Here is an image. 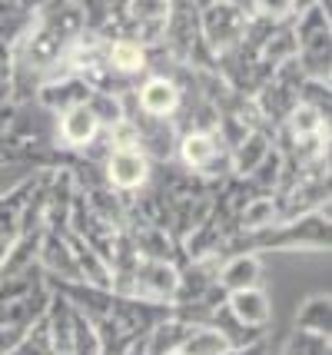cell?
I'll use <instances>...</instances> for the list:
<instances>
[{
	"mask_svg": "<svg viewBox=\"0 0 332 355\" xmlns=\"http://www.w3.org/2000/svg\"><path fill=\"white\" fill-rule=\"evenodd\" d=\"M266 249H279V252H292V249L329 252V206L292 219H276V223L259 226V230L233 232L226 249H222V256L226 252H266Z\"/></svg>",
	"mask_w": 332,
	"mask_h": 355,
	"instance_id": "cell-1",
	"label": "cell"
},
{
	"mask_svg": "<svg viewBox=\"0 0 332 355\" xmlns=\"http://www.w3.org/2000/svg\"><path fill=\"white\" fill-rule=\"evenodd\" d=\"M176 156L183 170L203 176L209 183H220L233 176V150L220 137V130H186L176 139Z\"/></svg>",
	"mask_w": 332,
	"mask_h": 355,
	"instance_id": "cell-2",
	"label": "cell"
},
{
	"mask_svg": "<svg viewBox=\"0 0 332 355\" xmlns=\"http://www.w3.org/2000/svg\"><path fill=\"white\" fill-rule=\"evenodd\" d=\"M246 20H250V14L226 3V0H209L200 7V33H203V44L213 53V60L243 40Z\"/></svg>",
	"mask_w": 332,
	"mask_h": 355,
	"instance_id": "cell-3",
	"label": "cell"
},
{
	"mask_svg": "<svg viewBox=\"0 0 332 355\" xmlns=\"http://www.w3.org/2000/svg\"><path fill=\"white\" fill-rule=\"evenodd\" d=\"M176 67L170 73H150V77L137 83L133 90H127L123 96L130 100V107L140 110L143 116H157V120H173L180 103H183V83L176 77Z\"/></svg>",
	"mask_w": 332,
	"mask_h": 355,
	"instance_id": "cell-4",
	"label": "cell"
},
{
	"mask_svg": "<svg viewBox=\"0 0 332 355\" xmlns=\"http://www.w3.org/2000/svg\"><path fill=\"white\" fill-rule=\"evenodd\" d=\"M103 176L113 193H120L123 200H130L133 193H140L143 186L153 176V163L143 150H110L103 156Z\"/></svg>",
	"mask_w": 332,
	"mask_h": 355,
	"instance_id": "cell-5",
	"label": "cell"
},
{
	"mask_svg": "<svg viewBox=\"0 0 332 355\" xmlns=\"http://www.w3.org/2000/svg\"><path fill=\"white\" fill-rule=\"evenodd\" d=\"M53 133H57V146L60 150H87V146H94L100 139L103 126H100L96 113L87 103H77V107L57 113Z\"/></svg>",
	"mask_w": 332,
	"mask_h": 355,
	"instance_id": "cell-6",
	"label": "cell"
},
{
	"mask_svg": "<svg viewBox=\"0 0 332 355\" xmlns=\"http://www.w3.org/2000/svg\"><path fill=\"white\" fill-rule=\"evenodd\" d=\"M107 67L120 80L133 83V77H140V73L150 70V46L137 44L130 37H110L107 40Z\"/></svg>",
	"mask_w": 332,
	"mask_h": 355,
	"instance_id": "cell-7",
	"label": "cell"
},
{
	"mask_svg": "<svg viewBox=\"0 0 332 355\" xmlns=\"http://www.w3.org/2000/svg\"><path fill=\"white\" fill-rule=\"evenodd\" d=\"M226 309L233 312V319L239 325H250V329H263L266 332L269 319H272V302L259 286L250 289H236V293H226Z\"/></svg>",
	"mask_w": 332,
	"mask_h": 355,
	"instance_id": "cell-8",
	"label": "cell"
},
{
	"mask_svg": "<svg viewBox=\"0 0 332 355\" xmlns=\"http://www.w3.org/2000/svg\"><path fill=\"white\" fill-rule=\"evenodd\" d=\"M216 282H220L226 293L259 286V282H263V263H259V252H229V259L220 263Z\"/></svg>",
	"mask_w": 332,
	"mask_h": 355,
	"instance_id": "cell-9",
	"label": "cell"
},
{
	"mask_svg": "<svg viewBox=\"0 0 332 355\" xmlns=\"http://www.w3.org/2000/svg\"><path fill=\"white\" fill-rule=\"evenodd\" d=\"M272 146H276L272 130H250V133H246V137H243L236 146H233V173H236V176L253 173L256 166L263 163V156H266Z\"/></svg>",
	"mask_w": 332,
	"mask_h": 355,
	"instance_id": "cell-10",
	"label": "cell"
},
{
	"mask_svg": "<svg viewBox=\"0 0 332 355\" xmlns=\"http://www.w3.org/2000/svg\"><path fill=\"white\" fill-rule=\"evenodd\" d=\"M226 349H229V342L222 339V332L213 325H193L190 336L180 345V352L186 355H222Z\"/></svg>",
	"mask_w": 332,
	"mask_h": 355,
	"instance_id": "cell-11",
	"label": "cell"
},
{
	"mask_svg": "<svg viewBox=\"0 0 332 355\" xmlns=\"http://www.w3.org/2000/svg\"><path fill=\"white\" fill-rule=\"evenodd\" d=\"M296 329H309V332H322L329 336L332 329V306H329V295H313L302 302L299 315H296Z\"/></svg>",
	"mask_w": 332,
	"mask_h": 355,
	"instance_id": "cell-12",
	"label": "cell"
},
{
	"mask_svg": "<svg viewBox=\"0 0 332 355\" xmlns=\"http://www.w3.org/2000/svg\"><path fill=\"white\" fill-rule=\"evenodd\" d=\"M283 355H329V336L309 332V329H296L289 336V342H286Z\"/></svg>",
	"mask_w": 332,
	"mask_h": 355,
	"instance_id": "cell-13",
	"label": "cell"
},
{
	"mask_svg": "<svg viewBox=\"0 0 332 355\" xmlns=\"http://www.w3.org/2000/svg\"><path fill=\"white\" fill-rule=\"evenodd\" d=\"M70 355H100V336H96L94 322L77 309H73V345H70Z\"/></svg>",
	"mask_w": 332,
	"mask_h": 355,
	"instance_id": "cell-14",
	"label": "cell"
},
{
	"mask_svg": "<svg viewBox=\"0 0 332 355\" xmlns=\"http://www.w3.org/2000/svg\"><path fill=\"white\" fill-rule=\"evenodd\" d=\"M253 14L283 24V20L296 17V7H292V0H253Z\"/></svg>",
	"mask_w": 332,
	"mask_h": 355,
	"instance_id": "cell-15",
	"label": "cell"
},
{
	"mask_svg": "<svg viewBox=\"0 0 332 355\" xmlns=\"http://www.w3.org/2000/svg\"><path fill=\"white\" fill-rule=\"evenodd\" d=\"M10 46L0 44V103H7V100H14L10 90H14V67H10Z\"/></svg>",
	"mask_w": 332,
	"mask_h": 355,
	"instance_id": "cell-16",
	"label": "cell"
},
{
	"mask_svg": "<svg viewBox=\"0 0 332 355\" xmlns=\"http://www.w3.org/2000/svg\"><path fill=\"white\" fill-rule=\"evenodd\" d=\"M24 332H27V329H20V325H0V355L10 352L17 342L24 339Z\"/></svg>",
	"mask_w": 332,
	"mask_h": 355,
	"instance_id": "cell-17",
	"label": "cell"
},
{
	"mask_svg": "<svg viewBox=\"0 0 332 355\" xmlns=\"http://www.w3.org/2000/svg\"><path fill=\"white\" fill-rule=\"evenodd\" d=\"M222 355H266V342L256 339V342H246V345H229Z\"/></svg>",
	"mask_w": 332,
	"mask_h": 355,
	"instance_id": "cell-18",
	"label": "cell"
},
{
	"mask_svg": "<svg viewBox=\"0 0 332 355\" xmlns=\"http://www.w3.org/2000/svg\"><path fill=\"white\" fill-rule=\"evenodd\" d=\"M226 3H233V7H239V10L253 14V0H226Z\"/></svg>",
	"mask_w": 332,
	"mask_h": 355,
	"instance_id": "cell-19",
	"label": "cell"
},
{
	"mask_svg": "<svg viewBox=\"0 0 332 355\" xmlns=\"http://www.w3.org/2000/svg\"><path fill=\"white\" fill-rule=\"evenodd\" d=\"M166 355H186V352H180V349H176V352H166Z\"/></svg>",
	"mask_w": 332,
	"mask_h": 355,
	"instance_id": "cell-20",
	"label": "cell"
}]
</instances>
